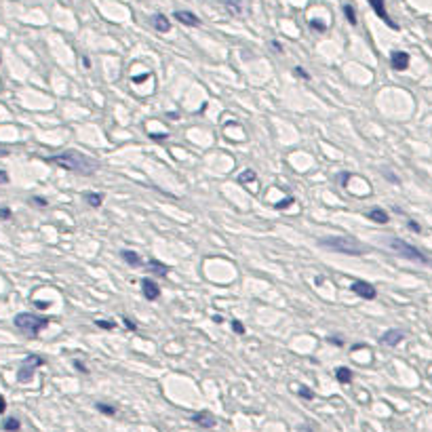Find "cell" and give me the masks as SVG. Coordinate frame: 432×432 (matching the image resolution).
Segmentation results:
<instances>
[{
	"label": "cell",
	"mask_w": 432,
	"mask_h": 432,
	"mask_svg": "<svg viewBox=\"0 0 432 432\" xmlns=\"http://www.w3.org/2000/svg\"><path fill=\"white\" fill-rule=\"evenodd\" d=\"M45 161L49 165H55L59 169H66V171H72V173H78V175H93L97 171V161L93 158L85 156L81 152H76V150H68V152H61V154H55V156H47Z\"/></svg>",
	"instance_id": "6da1fadb"
},
{
	"label": "cell",
	"mask_w": 432,
	"mask_h": 432,
	"mask_svg": "<svg viewBox=\"0 0 432 432\" xmlns=\"http://www.w3.org/2000/svg\"><path fill=\"white\" fill-rule=\"evenodd\" d=\"M13 325L23 333V336L38 338V333L45 327H49V319H47V316H36V314H32V312H19L13 319Z\"/></svg>",
	"instance_id": "7a4b0ae2"
},
{
	"label": "cell",
	"mask_w": 432,
	"mask_h": 432,
	"mask_svg": "<svg viewBox=\"0 0 432 432\" xmlns=\"http://www.w3.org/2000/svg\"><path fill=\"white\" fill-rule=\"evenodd\" d=\"M319 247L327 251H336V253H344V255H363L365 249L360 247L356 241L348 239V236H329V239H319Z\"/></svg>",
	"instance_id": "3957f363"
},
{
	"label": "cell",
	"mask_w": 432,
	"mask_h": 432,
	"mask_svg": "<svg viewBox=\"0 0 432 432\" xmlns=\"http://www.w3.org/2000/svg\"><path fill=\"white\" fill-rule=\"evenodd\" d=\"M388 247H390L396 255H401V258H405V259H411V261H418V263H426V266H430V263H432L426 255L418 249V247L409 245L407 241H403V239H390V241H388Z\"/></svg>",
	"instance_id": "277c9868"
},
{
	"label": "cell",
	"mask_w": 432,
	"mask_h": 432,
	"mask_svg": "<svg viewBox=\"0 0 432 432\" xmlns=\"http://www.w3.org/2000/svg\"><path fill=\"white\" fill-rule=\"evenodd\" d=\"M42 365H45V358H42V356H38V354L25 356V360H23L21 367H19V371H17V380H19L21 384L32 382L34 373H36V369L42 367Z\"/></svg>",
	"instance_id": "5b68a950"
},
{
	"label": "cell",
	"mask_w": 432,
	"mask_h": 432,
	"mask_svg": "<svg viewBox=\"0 0 432 432\" xmlns=\"http://www.w3.org/2000/svg\"><path fill=\"white\" fill-rule=\"evenodd\" d=\"M350 291L352 293H356L358 297L363 299H375L377 297V291L371 283H367V280H354V283L350 285Z\"/></svg>",
	"instance_id": "8992f818"
},
{
	"label": "cell",
	"mask_w": 432,
	"mask_h": 432,
	"mask_svg": "<svg viewBox=\"0 0 432 432\" xmlns=\"http://www.w3.org/2000/svg\"><path fill=\"white\" fill-rule=\"evenodd\" d=\"M369 6L375 11V15L380 17L382 21H386V25L388 28H392V30H399V25H396L392 19H390V15H388V11H386V2L384 0H369Z\"/></svg>",
	"instance_id": "52a82bcc"
},
{
	"label": "cell",
	"mask_w": 432,
	"mask_h": 432,
	"mask_svg": "<svg viewBox=\"0 0 432 432\" xmlns=\"http://www.w3.org/2000/svg\"><path fill=\"white\" fill-rule=\"evenodd\" d=\"M409 61H411L409 53H405V51H392V55H390V66H392L394 70H399V72L407 70V68H409Z\"/></svg>",
	"instance_id": "ba28073f"
},
{
	"label": "cell",
	"mask_w": 432,
	"mask_h": 432,
	"mask_svg": "<svg viewBox=\"0 0 432 432\" xmlns=\"http://www.w3.org/2000/svg\"><path fill=\"white\" fill-rule=\"evenodd\" d=\"M150 25H152L156 32H161V34L171 32V21H169V17L163 15V13H154L152 17H150Z\"/></svg>",
	"instance_id": "9c48e42d"
},
{
	"label": "cell",
	"mask_w": 432,
	"mask_h": 432,
	"mask_svg": "<svg viewBox=\"0 0 432 432\" xmlns=\"http://www.w3.org/2000/svg\"><path fill=\"white\" fill-rule=\"evenodd\" d=\"M142 293H144V297L148 299V302H156V299L161 297V287H158L154 280L144 278L142 280Z\"/></svg>",
	"instance_id": "30bf717a"
},
{
	"label": "cell",
	"mask_w": 432,
	"mask_h": 432,
	"mask_svg": "<svg viewBox=\"0 0 432 432\" xmlns=\"http://www.w3.org/2000/svg\"><path fill=\"white\" fill-rule=\"evenodd\" d=\"M403 338H405V333L401 329H388L380 338V344H384V346H399Z\"/></svg>",
	"instance_id": "8fae6325"
},
{
	"label": "cell",
	"mask_w": 432,
	"mask_h": 432,
	"mask_svg": "<svg viewBox=\"0 0 432 432\" xmlns=\"http://www.w3.org/2000/svg\"><path fill=\"white\" fill-rule=\"evenodd\" d=\"M173 17L177 19L179 23H183V25H190V28H198L200 25V19L194 13H190V11H175L173 13Z\"/></svg>",
	"instance_id": "7c38bea8"
},
{
	"label": "cell",
	"mask_w": 432,
	"mask_h": 432,
	"mask_svg": "<svg viewBox=\"0 0 432 432\" xmlns=\"http://www.w3.org/2000/svg\"><path fill=\"white\" fill-rule=\"evenodd\" d=\"M192 422H194V424H198V426H202V428H213V426H215V418L211 416L209 411L194 413V416H192Z\"/></svg>",
	"instance_id": "4fadbf2b"
},
{
	"label": "cell",
	"mask_w": 432,
	"mask_h": 432,
	"mask_svg": "<svg viewBox=\"0 0 432 432\" xmlns=\"http://www.w3.org/2000/svg\"><path fill=\"white\" fill-rule=\"evenodd\" d=\"M367 217L371 219L373 224H388V222H390V215H388L382 207H373V209H369V211H367Z\"/></svg>",
	"instance_id": "5bb4252c"
},
{
	"label": "cell",
	"mask_w": 432,
	"mask_h": 432,
	"mask_svg": "<svg viewBox=\"0 0 432 432\" xmlns=\"http://www.w3.org/2000/svg\"><path fill=\"white\" fill-rule=\"evenodd\" d=\"M120 259L125 261V263H129L131 268H139V266L144 263L142 258H139L135 251H129V249H122V251H120Z\"/></svg>",
	"instance_id": "9a60e30c"
},
{
	"label": "cell",
	"mask_w": 432,
	"mask_h": 432,
	"mask_svg": "<svg viewBox=\"0 0 432 432\" xmlns=\"http://www.w3.org/2000/svg\"><path fill=\"white\" fill-rule=\"evenodd\" d=\"M148 268H150V272H154V274L161 276V278H165V276L171 272V268L167 266V263L158 261V259H150V261H148Z\"/></svg>",
	"instance_id": "2e32d148"
},
{
	"label": "cell",
	"mask_w": 432,
	"mask_h": 432,
	"mask_svg": "<svg viewBox=\"0 0 432 432\" xmlns=\"http://www.w3.org/2000/svg\"><path fill=\"white\" fill-rule=\"evenodd\" d=\"M83 198L86 200V205L89 207L97 209V207H101V202H103V194L101 192H85Z\"/></svg>",
	"instance_id": "e0dca14e"
},
{
	"label": "cell",
	"mask_w": 432,
	"mask_h": 432,
	"mask_svg": "<svg viewBox=\"0 0 432 432\" xmlns=\"http://www.w3.org/2000/svg\"><path fill=\"white\" fill-rule=\"evenodd\" d=\"M336 377H338V382L340 384H350L352 382V369H348V367H338L336 369Z\"/></svg>",
	"instance_id": "ac0fdd59"
},
{
	"label": "cell",
	"mask_w": 432,
	"mask_h": 432,
	"mask_svg": "<svg viewBox=\"0 0 432 432\" xmlns=\"http://www.w3.org/2000/svg\"><path fill=\"white\" fill-rule=\"evenodd\" d=\"M342 11H344V15H346V19H348L350 25H356V11H354V6L346 2V4L342 6Z\"/></svg>",
	"instance_id": "d6986e66"
},
{
	"label": "cell",
	"mask_w": 432,
	"mask_h": 432,
	"mask_svg": "<svg viewBox=\"0 0 432 432\" xmlns=\"http://www.w3.org/2000/svg\"><path fill=\"white\" fill-rule=\"evenodd\" d=\"M255 179H258V173H255L253 169H247V171H243L239 175V183H243V186H247V183H251Z\"/></svg>",
	"instance_id": "ffe728a7"
},
{
	"label": "cell",
	"mask_w": 432,
	"mask_h": 432,
	"mask_svg": "<svg viewBox=\"0 0 432 432\" xmlns=\"http://www.w3.org/2000/svg\"><path fill=\"white\" fill-rule=\"evenodd\" d=\"M2 428H4L6 432H17V430L21 428V422L17 420V418H6L4 424H2Z\"/></svg>",
	"instance_id": "44dd1931"
},
{
	"label": "cell",
	"mask_w": 432,
	"mask_h": 432,
	"mask_svg": "<svg viewBox=\"0 0 432 432\" xmlns=\"http://www.w3.org/2000/svg\"><path fill=\"white\" fill-rule=\"evenodd\" d=\"M95 409L103 413V416H116V407H112V405H105V403H97Z\"/></svg>",
	"instance_id": "7402d4cb"
},
{
	"label": "cell",
	"mask_w": 432,
	"mask_h": 432,
	"mask_svg": "<svg viewBox=\"0 0 432 432\" xmlns=\"http://www.w3.org/2000/svg\"><path fill=\"white\" fill-rule=\"evenodd\" d=\"M224 2H226V6H228V11H230V13H234V15H241L243 13L241 0H224Z\"/></svg>",
	"instance_id": "603a6c76"
},
{
	"label": "cell",
	"mask_w": 432,
	"mask_h": 432,
	"mask_svg": "<svg viewBox=\"0 0 432 432\" xmlns=\"http://www.w3.org/2000/svg\"><path fill=\"white\" fill-rule=\"evenodd\" d=\"M30 205H32V207H38V209H47L49 202L42 198V196H32V198H30Z\"/></svg>",
	"instance_id": "cb8c5ba5"
},
{
	"label": "cell",
	"mask_w": 432,
	"mask_h": 432,
	"mask_svg": "<svg viewBox=\"0 0 432 432\" xmlns=\"http://www.w3.org/2000/svg\"><path fill=\"white\" fill-rule=\"evenodd\" d=\"M310 28L314 32H327V23H323L321 19H310Z\"/></svg>",
	"instance_id": "d4e9b609"
},
{
	"label": "cell",
	"mask_w": 432,
	"mask_h": 432,
	"mask_svg": "<svg viewBox=\"0 0 432 432\" xmlns=\"http://www.w3.org/2000/svg\"><path fill=\"white\" fill-rule=\"evenodd\" d=\"M297 392H299V396H302V399H306V401H312V399H314V392H312L308 386H302Z\"/></svg>",
	"instance_id": "484cf974"
},
{
	"label": "cell",
	"mask_w": 432,
	"mask_h": 432,
	"mask_svg": "<svg viewBox=\"0 0 432 432\" xmlns=\"http://www.w3.org/2000/svg\"><path fill=\"white\" fill-rule=\"evenodd\" d=\"M295 202V198L293 196H287V198H283V202H276L274 205V209H287V207H291Z\"/></svg>",
	"instance_id": "4316f807"
},
{
	"label": "cell",
	"mask_w": 432,
	"mask_h": 432,
	"mask_svg": "<svg viewBox=\"0 0 432 432\" xmlns=\"http://www.w3.org/2000/svg\"><path fill=\"white\" fill-rule=\"evenodd\" d=\"M95 325H97V327H101V329H114V327H116V323H114V321H99V319L95 321Z\"/></svg>",
	"instance_id": "83f0119b"
},
{
	"label": "cell",
	"mask_w": 432,
	"mask_h": 432,
	"mask_svg": "<svg viewBox=\"0 0 432 432\" xmlns=\"http://www.w3.org/2000/svg\"><path fill=\"white\" fill-rule=\"evenodd\" d=\"M232 331L239 333V336H245V325L241 321H232Z\"/></svg>",
	"instance_id": "f1b7e54d"
},
{
	"label": "cell",
	"mask_w": 432,
	"mask_h": 432,
	"mask_svg": "<svg viewBox=\"0 0 432 432\" xmlns=\"http://www.w3.org/2000/svg\"><path fill=\"white\" fill-rule=\"evenodd\" d=\"M338 181H340V186L346 188V186H348V181H350V173H348V171L340 173V175H338Z\"/></svg>",
	"instance_id": "f546056e"
},
{
	"label": "cell",
	"mask_w": 432,
	"mask_h": 432,
	"mask_svg": "<svg viewBox=\"0 0 432 432\" xmlns=\"http://www.w3.org/2000/svg\"><path fill=\"white\" fill-rule=\"evenodd\" d=\"M120 319H122V323H125V327H127L129 331H137V325H135L133 321H131L129 316H120Z\"/></svg>",
	"instance_id": "4dcf8cb0"
},
{
	"label": "cell",
	"mask_w": 432,
	"mask_h": 432,
	"mask_svg": "<svg viewBox=\"0 0 432 432\" xmlns=\"http://www.w3.org/2000/svg\"><path fill=\"white\" fill-rule=\"evenodd\" d=\"M74 367H76V371H81V373H89V369H86V365L83 363V360H78V358H74V363H72Z\"/></svg>",
	"instance_id": "1f68e13d"
},
{
	"label": "cell",
	"mask_w": 432,
	"mask_h": 432,
	"mask_svg": "<svg viewBox=\"0 0 432 432\" xmlns=\"http://www.w3.org/2000/svg\"><path fill=\"white\" fill-rule=\"evenodd\" d=\"M11 215H13V211L8 207H0V219H11Z\"/></svg>",
	"instance_id": "d6a6232c"
},
{
	"label": "cell",
	"mask_w": 432,
	"mask_h": 432,
	"mask_svg": "<svg viewBox=\"0 0 432 432\" xmlns=\"http://www.w3.org/2000/svg\"><path fill=\"white\" fill-rule=\"evenodd\" d=\"M293 72H295V76H302V78H304V81H310V74H308V72H306V70H304V68H295V70H293Z\"/></svg>",
	"instance_id": "836d02e7"
},
{
	"label": "cell",
	"mask_w": 432,
	"mask_h": 432,
	"mask_svg": "<svg viewBox=\"0 0 432 432\" xmlns=\"http://www.w3.org/2000/svg\"><path fill=\"white\" fill-rule=\"evenodd\" d=\"M407 226H409V230H413V232H418V234L422 232V226H420L418 222H413V219H409V222H407Z\"/></svg>",
	"instance_id": "e575fe53"
},
{
	"label": "cell",
	"mask_w": 432,
	"mask_h": 432,
	"mask_svg": "<svg viewBox=\"0 0 432 432\" xmlns=\"http://www.w3.org/2000/svg\"><path fill=\"white\" fill-rule=\"evenodd\" d=\"M146 78H150V74H142V76H133L131 78V83H135V85H139V83H144Z\"/></svg>",
	"instance_id": "d590c367"
},
{
	"label": "cell",
	"mask_w": 432,
	"mask_h": 432,
	"mask_svg": "<svg viewBox=\"0 0 432 432\" xmlns=\"http://www.w3.org/2000/svg\"><path fill=\"white\" fill-rule=\"evenodd\" d=\"M34 304H36L38 310H47V308L51 306V302H42V299H38V302H34Z\"/></svg>",
	"instance_id": "8d00e7d4"
},
{
	"label": "cell",
	"mask_w": 432,
	"mask_h": 432,
	"mask_svg": "<svg viewBox=\"0 0 432 432\" xmlns=\"http://www.w3.org/2000/svg\"><path fill=\"white\" fill-rule=\"evenodd\" d=\"M4 183H8V173L0 169V186H4Z\"/></svg>",
	"instance_id": "74e56055"
},
{
	"label": "cell",
	"mask_w": 432,
	"mask_h": 432,
	"mask_svg": "<svg viewBox=\"0 0 432 432\" xmlns=\"http://www.w3.org/2000/svg\"><path fill=\"white\" fill-rule=\"evenodd\" d=\"M384 175H386V177H388V179H390L392 183H399V177H396V175H394V173H390V171H384Z\"/></svg>",
	"instance_id": "f35d334b"
},
{
	"label": "cell",
	"mask_w": 432,
	"mask_h": 432,
	"mask_svg": "<svg viewBox=\"0 0 432 432\" xmlns=\"http://www.w3.org/2000/svg\"><path fill=\"white\" fill-rule=\"evenodd\" d=\"M4 409H6V401H4V396L0 394V413H4Z\"/></svg>",
	"instance_id": "ab89813d"
},
{
	"label": "cell",
	"mask_w": 432,
	"mask_h": 432,
	"mask_svg": "<svg viewBox=\"0 0 432 432\" xmlns=\"http://www.w3.org/2000/svg\"><path fill=\"white\" fill-rule=\"evenodd\" d=\"M272 47H274V51H278V53L283 51V47H280V42H278V40H272Z\"/></svg>",
	"instance_id": "60d3db41"
},
{
	"label": "cell",
	"mask_w": 432,
	"mask_h": 432,
	"mask_svg": "<svg viewBox=\"0 0 432 432\" xmlns=\"http://www.w3.org/2000/svg\"><path fill=\"white\" fill-rule=\"evenodd\" d=\"M329 342H331V344H336V346H342V344H344L340 338H329Z\"/></svg>",
	"instance_id": "b9f144b4"
},
{
	"label": "cell",
	"mask_w": 432,
	"mask_h": 432,
	"mask_svg": "<svg viewBox=\"0 0 432 432\" xmlns=\"http://www.w3.org/2000/svg\"><path fill=\"white\" fill-rule=\"evenodd\" d=\"M213 321H215L217 325H222V323H224V316H219V314H215V316H213Z\"/></svg>",
	"instance_id": "7bdbcfd3"
},
{
	"label": "cell",
	"mask_w": 432,
	"mask_h": 432,
	"mask_svg": "<svg viewBox=\"0 0 432 432\" xmlns=\"http://www.w3.org/2000/svg\"><path fill=\"white\" fill-rule=\"evenodd\" d=\"M0 156H8V150L4 146H0Z\"/></svg>",
	"instance_id": "ee69618b"
},
{
	"label": "cell",
	"mask_w": 432,
	"mask_h": 432,
	"mask_svg": "<svg viewBox=\"0 0 432 432\" xmlns=\"http://www.w3.org/2000/svg\"><path fill=\"white\" fill-rule=\"evenodd\" d=\"M83 64H85V68H91V61H89V57H85V59H83Z\"/></svg>",
	"instance_id": "f6af8a7d"
}]
</instances>
